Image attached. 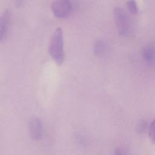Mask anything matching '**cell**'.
<instances>
[{"instance_id": "obj_6", "label": "cell", "mask_w": 155, "mask_h": 155, "mask_svg": "<svg viewBox=\"0 0 155 155\" xmlns=\"http://www.w3.org/2000/svg\"><path fill=\"white\" fill-rule=\"evenodd\" d=\"M142 56L144 61L148 64H153L154 61V51L153 47L145 46L142 50Z\"/></svg>"}, {"instance_id": "obj_7", "label": "cell", "mask_w": 155, "mask_h": 155, "mask_svg": "<svg viewBox=\"0 0 155 155\" xmlns=\"http://www.w3.org/2000/svg\"><path fill=\"white\" fill-rule=\"evenodd\" d=\"M94 52L97 56H102L107 50V45L102 40L96 41L94 45Z\"/></svg>"}, {"instance_id": "obj_1", "label": "cell", "mask_w": 155, "mask_h": 155, "mask_svg": "<svg viewBox=\"0 0 155 155\" xmlns=\"http://www.w3.org/2000/svg\"><path fill=\"white\" fill-rule=\"evenodd\" d=\"M48 52L52 59L58 64L64 59V37L61 28H56L52 34L48 45Z\"/></svg>"}, {"instance_id": "obj_2", "label": "cell", "mask_w": 155, "mask_h": 155, "mask_svg": "<svg viewBox=\"0 0 155 155\" xmlns=\"http://www.w3.org/2000/svg\"><path fill=\"white\" fill-rule=\"evenodd\" d=\"M114 21L119 34L122 36H128L131 30L129 16L125 10L120 7L114 8Z\"/></svg>"}, {"instance_id": "obj_9", "label": "cell", "mask_w": 155, "mask_h": 155, "mask_svg": "<svg viewBox=\"0 0 155 155\" xmlns=\"http://www.w3.org/2000/svg\"><path fill=\"white\" fill-rule=\"evenodd\" d=\"M148 135L150 139L154 142V121L153 120L148 127Z\"/></svg>"}, {"instance_id": "obj_8", "label": "cell", "mask_w": 155, "mask_h": 155, "mask_svg": "<svg viewBox=\"0 0 155 155\" xmlns=\"http://www.w3.org/2000/svg\"><path fill=\"white\" fill-rule=\"evenodd\" d=\"M127 7L130 12L133 13H136L138 12V6L136 1H128L127 2Z\"/></svg>"}, {"instance_id": "obj_4", "label": "cell", "mask_w": 155, "mask_h": 155, "mask_svg": "<svg viewBox=\"0 0 155 155\" xmlns=\"http://www.w3.org/2000/svg\"><path fill=\"white\" fill-rule=\"evenodd\" d=\"M29 132L33 140H39L42 137L44 133L43 124L38 117H33L29 122Z\"/></svg>"}, {"instance_id": "obj_10", "label": "cell", "mask_w": 155, "mask_h": 155, "mask_svg": "<svg viewBox=\"0 0 155 155\" xmlns=\"http://www.w3.org/2000/svg\"><path fill=\"white\" fill-rule=\"evenodd\" d=\"M147 123L145 120H141L137 125V130L140 133H145L148 129Z\"/></svg>"}, {"instance_id": "obj_5", "label": "cell", "mask_w": 155, "mask_h": 155, "mask_svg": "<svg viewBox=\"0 0 155 155\" xmlns=\"http://www.w3.org/2000/svg\"><path fill=\"white\" fill-rule=\"evenodd\" d=\"M11 19V13L8 9H5L2 13L0 22V41L5 40L8 31Z\"/></svg>"}, {"instance_id": "obj_3", "label": "cell", "mask_w": 155, "mask_h": 155, "mask_svg": "<svg viewBox=\"0 0 155 155\" xmlns=\"http://www.w3.org/2000/svg\"><path fill=\"white\" fill-rule=\"evenodd\" d=\"M73 5L70 1H56L51 4V10L53 14L59 18H65L70 16L73 11Z\"/></svg>"}]
</instances>
